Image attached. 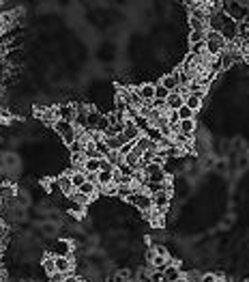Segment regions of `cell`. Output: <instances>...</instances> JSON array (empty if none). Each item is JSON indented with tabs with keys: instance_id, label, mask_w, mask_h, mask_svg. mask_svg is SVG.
<instances>
[{
	"instance_id": "6da1fadb",
	"label": "cell",
	"mask_w": 249,
	"mask_h": 282,
	"mask_svg": "<svg viewBox=\"0 0 249 282\" xmlns=\"http://www.w3.org/2000/svg\"><path fill=\"white\" fill-rule=\"evenodd\" d=\"M142 175H144V181L151 185H165L168 183V177H165V168L161 164L153 162V164H146L144 170H142Z\"/></svg>"
},
{
	"instance_id": "7a4b0ae2",
	"label": "cell",
	"mask_w": 249,
	"mask_h": 282,
	"mask_svg": "<svg viewBox=\"0 0 249 282\" xmlns=\"http://www.w3.org/2000/svg\"><path fill=\"white\" fill-rule=\"evenodd\" d=\"M221 11L232 22H236V24H241V22L249 20V9H247L245 2H221Z\"/></svg>"
},
{
	"instance_id": "3957f363",
	"label": "cell",
	"mask_w": 249,
	"mask_h": 282,
	"mask_svg": "<svg viewBox=\"0 0 249 282\" xmlns=\"http://www.w3.org/2000/svg\"><path fill=\"white\" fill-rule=\"evenodd\" d=\"M204 43H206V54L209 56H219L223 50L228 48V43H226V39L221 37L219 33H213L209 31L206 33V39H204Z\"/></svg>"
},
{
	"instance_id": "277c9868",
	"label": "cell",
	"mask_w": 249,
	"mask_h": 282,
	"mask_svg": "<svg viewBox=\"0 0 249 282\" xmlns=\"http://www.w3.org/2000/svg\"><path fill=\"white\" fill-rule=\"evenodd\" d=\"M54 132L56 134H61V138H62V142L67 144V146H71L78 140V132L80 129L73 125V123H64V121H56L54 123Z\"/></svg>"
},
{
	"instance_id": "5b68a950",
	"label": "cell",
	"mask_w": 249,
	"mask_h": 282,
	"mask_svg": "<svg viewBox=\"0 0 249 282\" xmlns=\"http://www.w3.org/2000/svg\"><path fill=\"white\" fill-rule=\"evenodd\" d=\"M114 166L108 162V160H101V170H99L97 175H94V183H97V187H108L114 183Z\"/></svg>"
},
{
	"instance_id": "8992f818",
	"label": "cell",
	"mask_w": 249,
	"mask_h": 282,
	"mask_svg": "<svg viewBox=\"0 0 249 282\" xmlns=\"http://www.w3.org/2000/svg\"><path fill=\"white\" fill-rule=\"evenodd\" d=\"M129 205H133L138 211H142V213H151L153 211V198H151V194H146V192H135L131 194V196L127 198Z\"/></svg>"
},
{
	"instance_id": "52a82bcc",
	"label": "cell",
	"mask_w": 249,
	"mask_h": 282,
	"mask_svg": "<svg viewBox=\"0 0 249 282\" xmlns=\"http://www.w3.org/2000/svg\"><path fill=\"white\" fill-rule=\"evenodd\" d=\"M56 116H58V121L75 123V116H78V106H75V104H61V106H56Z\"/></svg>"
},
{
	"instance_id": "ba28073f",
	"label": "cell",
	"mask_w": 249,
	"mask_h": 282,
	"mask_svg": "<svg viewBox=\"0 0 249 282\" xmlns=\"http://www.w3.org/2000/svg\"><path fill=\"white\" fill-rule=\"evenodd\" d=\"M153 211H157V213H163L165 209H168L170 205V190H159L153 194Z\"/></svg>"
},
{
	"instance_id": "9c48e42d",
	"label": "cell",
	"mask_w": 249,
	"mask_h": 282,
	"mask_svg": "<svg viewBox=\"0 0 249 282\" xmlns=\"http://www.w3.org/2000/svg\"><path fill=\"white\" fill-rule=\"evenodd\" d=\"M142 136V132L138 129V125L131 121V119H127L124 121V129H123V134H121V138H123V142L127 144V142H135Z\"/></svg>"
},
{
	"instance_id": "30bf717a",
	"label": "cell",
	"mask_w": 249,
	"mask_h": 282,
	"mask_svg": "<svg viewBox=\"0 0 249 282\" xmlns=\"http://www.w3.org/2000/svg\"><path fill=\"white\" fill-rule=\"evenodd\" d=\"M183 276H185V274L181 272V267L174 265V263H170V265L161 272V282H179Z\"/></svg>"
},
{
	"instance_id": "8fae6325",
	"label": "cell",
	"mask_w": 249,
	"mask_h": 282,
	"mask_svg": "<svg viewBox=\"0 0 249 282\" xmlns=\"http://www.w3.org/2000/svg\"><path fill=\"white\" fill-rule=\"evenodd\" d=\"M71 250H73V246L69 244V239H56L54 248H52L50 254L52 256H69L71 258Z\"/></svg>"
},
{
	"instance_id": "7c38bea8",
	"label": "cell",
	"mask_w": 249,
	"mask_h": 282,
	"mask_svg": "<svg viewBox=\"0 0 249 282\" xmlns=\"http://www.w3.org/2000/svg\"><path fill=\"white\" fill-rule=\"evenodd\" d=\"M183 106H185V97H183L181 93H170L168 99H165V108H168V112H179Z\"/></svg>"
},
{
	"instance_id": "4fadbf2b",
	"label": "cell",
	"mask_w": 249,
	"mask_h": 282,
	"mask_svg": "<svg viewBox=\"0 0 249 282\" xmlns=\"http://www.w3.org/2000/svg\"><path fill=\"white\" fill-rule=\"evenodd\" d=\"M56 181H58V190H61L62 196L71 198V196H73V194H75V187H73V183H71L69 173H67V175H61V177H58Z\"/></svg>"
},
{
	"instance_id": "5bb4252c",
	"label": "cell",
	"mask_w": 249,
	"mask_h": 282,
	"mask_svg": "<svg viewBox=\"0 0 249 282\" xmlns=\"http://www.w3.org/2000/svg\"><path fill=\"white\" fill-rule=\"evenodd\" d=\"M159 84L163 86L168 93H176L181 89V84H179V75H176V71L174 73H168V75H163L161 80H159Z\"/></svg>"
},
{
	"instance_id": "9a60e30c",
	"label": "cell",
	"mask_w": 249,
	"mask_h": 282,
	"mask_svg": "<svg viewBox=\"0 0 249 282\" xmlns=\"http://www.w3.org/2000/svg\"><path fill=\"white\" fill-rule=\"evenodd\" d=\"M202 102H204V91L202 93H189V95H185V106L189 110H193V112H198V110L202 108Z\"/></svg>"
},
{
	"instance_id": "2e32d148",
	"label": "cell",
	"mask_w": 249,
	"mask_h": 282,
	"mask_svg": "<svg viewBox=\"0 0 249 282\" xmlns=\"http://www.w3.org/2000/svg\"><path fill=\"white\" fill-rule=\"evenodd\" d=\"M54 263H56V274L67 276L73 272V261L69 256H54Z\"/></svg>"
},
{
	"instance_id": "e0dca14e",
	"label": "cell",
	"mask_w": 249,
	"mask_h": 282,
	"mask_svg": "<svg viewBox=\"0 0 249 282\" xmlns=\"http://www.w3.org/2000/svg\"><path fill=\"white\" fill-rule=\"evenodd\" d=\"M138 93H140V97H142V102L144 104H151L153 99H155V84H140L138 86Z\"/></svg>"
},
{
	"instance_id": "ac0fdd59",
	"label": "cell",
	"mask_w": 249,
	"mask_h": 282,
	"mask_svg": "<svg viewBox=\"0 0 249 282\" xmlns=\"http://www.w3.org/2000/svg\"><path fill=\"white\" fill-rule=\"evenodd\" d=\"M195 119H187V121H181L179 123V134H183V136H189V138H193V134H195Z\"/></svg>"
},
{
	"instance_id": "d6986e66",
	"label": "cell",
	"mask_w": 249,
	"mask_h": 282,
	"mask_svg": "<svg viewBox=\"0 0 249 282\" xmlns=\"http://www.w3.org/2000/svg\"><path fill=\"white\" fill-rule=\"evenodd\" d=\"M17 194V190H15V185H11V183H0V203H7V201H11Z\"/></svg>"
},
{
	"instance_id": "ffe728a7",
	"label": "cell",
	"mask_w": 249,
	"mask_h": 282,
	"mask_svg": "<svg viewBox=\"0 0 249 282\" xmlns=\"http://www.w3.org/2000/svg\"><path fill=\"white\" fill-rule=\"evenodd\" d=\"M41 269L45 272V276L50 278V276H54L56 274V263H54V256L52 254H45L43 256V261H41Z\"/></svg>"
},
{
	"instance_id": "44dd1931",
	"label": "cell",
	"mask_w": 249,
	"mask_h": 282,
	"mask_svg": "<svg viewBox=\"0 0 249 282\" xmlns=\"http://www.w3.org/2000/svg\"><path fill=\"white\" fill-rule=\"evenodd\" d=\"M97 190H99V187H97V183H94V181H86V183L80 185L75 192L82 194V196H86V198H93L94 194H97Z\"/></svg>"
},
{
	"instance_id": "7402d4cb",
	"label": "cell",
	"mask_w": 249,
	"mask_h": 282,
	"mask_svg": "<svg viewBox=\"0 0 249 282\" xmlns=\"http://www.w3.org/2000/svg\"><path fill=\"white\" fill-rule=\"evenodd\" d=\"M69 177H71V183H73L75 190H78L80 185H84L86 181H88V175H86V173H82V170H71Z\"/></svg>"
},
{
	"instance_id": "603a6c76",
	"label": "cell",
	"mask_w": 249,
	"mask_h": 282,
	"mask_svg": "<svg viewBox=\"0 0 249 282\" xmlns=\"http://www.w3.org/2000/svg\"><path fill=\"white\" fill-rule=\"evenodd\" d=\"M99 170H101V160H86V162H84V168H82V173H86V175H97Z\"/></svg>"
},
{
	"instance_id": "cb8c5ba5",
	"label": "cell",
	"mask_w": 249,
	"mask_h": 282,
	"mask_svg": "<svg viewBox=\"0 0 249 282\" xmlns=\"http://www.w3.org/2000/svg\"><path fill=\"white\" fill-rule=\"evenodd\" d=\"M236 37H239V43H243V41L249 39V20L236 24Z\"/></svg>"
},
{
	"instance_id": "d4e9b609",
	"label": "cell",
	"mask_w": 249,
	"mask_h": 282,
	"mask_svg": "<svg viewBox=\"0 0 249 282\" xmlns=\"http://www.w3.org/2000/svg\"><path fill=\"white\" fill-rule=\"evenodd\" d=\"M103 140H105V144H108L110 151H121L123 144H124L121 136H110V138H103Z\"/></svg>"
},
{
	"instance_id": "484cf974",
	"label": "cell",
	"mask_w": 249,
	"mask_h": 282,
	"mask_svg": "<svg viewBox=\"0 0 249 282\" xmlns=\"http://www.w3.org/2000/svg\"><path fill=\"white\" fill-rule=\"evenodd\" d=\"M105 160H108V162H110V164H112V166H114V168H118V166H121V164H123V155L118 153V151H110V153H108V157H105Z\"/></svg>"
},
{
	"instance_id": "4316f807",
	"label": "cell",
	"mask_w": 249,
	"mask_h": 282,
	"mask_svg": "<svg viewBox=\"0 0 249 282\" xmlns=\"http://www.w3.org/2000/svg\"><path fill=\"white\" fill-rule=\"evenodd\" d=\"M94 146H97V153L105 160V157H108V153H110V149H108V144H105V140H103V138H101V140H94Z\"/></svg>"
},
{
	"instance_id": "83f0119b",
	"label": "cell",
	"mask_w": 249,
	"mask_h": 282,
	"mask_svg": "<svg viewBox=\"0 0 249 282\" xmlns=\"http://www.w3.org/2000/svg\"><path fill=\"white\" fill-rule=\"evenodd\" d=\"M176 114H179V121H187V119H193V116H195V112H193V110H189L187 106H183Z\"/></svg>"
},
{
	"instance_id": "f1b7e54d",
	"label": "cell",
	"mask_w": 249,
	"mask_h": 282,
	"mask_svg": "<svg viewBox=\"0 0 249 282\" xmlns=\"http://www.w3.org/2000/svg\"><path fill=\"white\" fill-rule=\"evenodd\" d=\"M168 95H170V93L165 91L161 84H155V99H157V102H165V99H168Z\"/></svg>"
},
{
	"instance_id": "f546056e",
	"label": "cell",
	"mask_w": 249,
	"mask_h": 282,
	"mask_svg": "<svg viewBox=\"0 0 249 282\" xmlns=\"http://www.w3.org/2000/svg\"><path fill=\"white\" fill-rule=\"evenodd\" d=\"M206 39V33H189V43H202Z\"/></svg>"
},
{
	"instance_id": "4dcf8cb0",
	"label": "cell",
	"mask_w": 249,
	"mask_h": 282,
	"mask_svg": "<svg viewBox=\"0 0 249 282\" xmlns=\"http://www.w3.org/2000/svg\"><path fill=\"white\" fill-rule=\"evenodd\" d=\"M131 151H133V142H127V144H123V149L118 151V153H121V155H123V160H124V155H129Z\"/></svg>"
},
{
	"instance_id": "1f68e13d",
	"label": "cell",
	"mask_w": 249,
	"mask_h": 282,
	"mask_svg": "<svg viewBox=\"0 0 249 282\" xmlns=\"http://www.w3.org/2000/svg\"><path fill=\"white\" fill-rule=\"evenodd\" d=\"M69 209H71V213H82V211H84L86 207H82V205H78V203H73V201H71Z\"/></svg>"
},
{
	"instance_id": "d6a6232c",
	"label": "cell",
	"mask_w": 249,
	"mask_h": 282,
	"mask_svg": "<svg viewBox=\"0 0 249 282\" xmlns=\"http://www.w3.org/2000/svg\"><path fill=\"white\" fill-rule=\"evenodd\" d=\"M200 282H217V276L215 274H202L200 276Z\"/></svg>"
},
{
	"instance_id": "836d02e7",
	"label": "cell",
	"mask_w": 249,
	"mask_h": 282,
	"mask_svg": "<svg viewBox=\"0 0 249 282\" xmlns=\"http://www.w3.org/2000/svg\"><path fill=\"white\" fill-rule=\"evenodd\" d=\"M62 282H82V278H80L78 274H67V276H64V280H62Z\"/></svg>"
},
{
	"instance_id": "e575fe53",
	"label": "cell",
	"mask_w": 249,
	"mask_h": 282,
	"mask_svg": "<svg viewBox=\"0 0 249 282\" xmlns=\"http://www.w3.org/2000/svg\"><path fill=\"white\" fill-rule=\"evenodd\" d=\"M0 244H2V235H0Z\"/></svg>"
},
{
	"instance_id": "d590c367",
	"label": "cell",
	"mask_w": 249,
	"mask_h": 282,
	"mask_svg": "<svg viewBox=\"0 0 249 282\" xmlns=\"http://www.w3.org/2000/svg\"><path fill=\"white\" fill-rule=\"evenodd\" d=\"M217 282H226V280H217Z\"/></svg>"
}]
</instances>
